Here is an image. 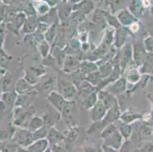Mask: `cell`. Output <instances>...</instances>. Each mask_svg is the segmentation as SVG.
I'll return each mask as SVG.
<instances>
[{
  "mask_svg": "<svg viewBox=\"0 0 153 152\" xmlns=\"http://www.w3.org/2000/svg\"><path fill=\"white\" fill-rule=\"evenodd\" d=\"M112 66L111 65H109V63H106L103 65L100 68V74L102 76V78L108 77L112 73Z\"/></svg>",
  "mask_w": 153,
  "mask_h": 152,
  "instance_id": "83f0119b",
  "label": "cell"
},
{
  "mask_svg": "<svg viewBox=\"0 0 153 152\" xmlns=\"http://www.w3.org/2000/svg\"><path fill=\"white\" fill-rule=\"evenodd\" d=\"M98 101V96L96 94L95 92H92L90 94L86 96L82 100V104L85 108L87 110L91 109Z\"/></svg>",
  "mask_w": 153,
  "mask_h": 152,
  "instance_id": "2e32d148",
  "label": "cell"
},
{
  "mask_svg": "<svg viewBox=\"0 0 153 152\" xmlns=\"http://www.w3.org/2000/svg\"><path fill=\"white\" fill-rule=\"evenodd\" d=\"M33 88L31 85L28 83L25 79H21L16 82L15 91L18 94H30Z\"/></svg>",
  "mask_w": 153,
  "mask_h": 152,
  "instance_id": "7c38bea8",
  "label": "cell"
},
{
  "mask_svg": "<svg viewBox=\"0 0 153 152\" xmlns=\"http://www.w3.org/2000/svg\"><path fill=\"white\" fill-rule=\"evenodd\" d=\"M102 76L101 75L100 72H94L92 73H90L87 75L86 80L88 82H89L92 85H98L99 84H101V80H102Z\"/></svg>",
  "mask_w": 153,
  "mask_h": 152,
  "instance_id": "44dd1931",
  "label": "cell"
},
{
  "mask_svg": "<svg viewBox=\"0 0 153 152\" xmlns=\"http://www.w3.org/2000/svg\"><path fill=\"white\" fill-rule=\"evenodd\" d=\"M49 142L47 139L34 141L27 148V152H44L49 148Z\"/></svg>",
  "mask_w": 153,
  "mask_h": 152,
  "instance_id": "30bf717a",
  "label": "cell"
},
{
  "mask_svg": "<svg viewBox=\"0 0 153 152\" xmlns=\"http://www.w3.org/2000/svg\"><path fill=\"white\" fill-rule=\"evenodd\" d=\"M51 149L52 152H66V150L64 149L63 146L60 144H55V145H51Z\"/></svg>",
  "mask_w": 153,
  "mask_h": 152,
  "instance_id": "d6a6232c",
  "label": "cell"
},
{
  "mask_svg": "<svg viewBox=\"0 0 153 152\" xmlns=\"http://www.w3.org/2000/svg\"><path fill=\"white\" fill-rule=\"evenodd\" d=\"M48 100L51 105L59 113L62 112L68 101L59 93L56 91H52L48 95Z\"/></svg>",
  "mask_w": 153,
  "mask_h": 152,
  "instance_id": "277c9868",
  "label": "cell"
},
{
  "mask_svg": "<svg viewBox=\"0 0 153 152\" xmlns=\"http://www.w3.org/2000/svg\"><path fill=\"white\" fill-rule=\"evenodd\" d=\"M16 97L15 94H12L10 92H4L1 97V101L4 103L8 107H12L15 105Z\"/></svg>",
  "mask_w": 153,
  "mask_h": 152,
  "instance_id": "e0dca14e",
  "label": "cell"
},
{
  "mask_svg": "<svg viewBox=\"0 0 153 152\" xmlns=\"http://www.w3.org/2000/svg\"><path fill=\"white\" fill-rule=\"evenodd\" d=\"M5 74V69H3L2 68H1V67H0V82L2 80V79H3Z\"/></svg>",
  "mask_w": 153,
  "mask_h": 152,
  "instance_id": "74e56055",
  "label": "cell"
},
{
  "mask_svg": "<svg viewBox=\"0 0 153 152\" xmlns=\"http://www.w3.org/2000/svg\"><path fill=\"white\" fill-rule=\"evenodd\" d=\"M11 141L20 148H27L35 140L33 136V133L29 129L21 128L15 131Z\"/></svg>",
  "mask_w": 153,
  "mask_h": 152,
  "instance_id": "6da1fadb",
  "label": "cell"
},
{
  "mask_svg": "<svg viewBox=\"0 0 153 152\" xmlns=\"http://www.w3.org/2000/svg\"><path fill=\"white\" fill-rule=\"evenodd\" d=\"M79 136V129L76 126H72L69 129V131L64 134L65 136V141L69 143H72L77 139Z\"/></svg>",
  "mask_w": 153,
  "mask_h": 152,
  "instance_id": "d6986e66",
  "label": "cell"
},
{
  "mask_svg": "<svg viewBox=\"0 0 153 152\" xmlns=\"http://www.w3.org/2000/svg\"><path fill=\"white\" fill-rule=\"evenodd\" d=\"M32 117L31 107H17L14 113L13 124L18 127L27 129Z\"/></svg>",
  "mask_w": 153,
  "mask_h": 152,
  "instance_id": "7a4b0ae2",
  "label": "cell"
},
{
  "mask_svg": "<svg viewBox=\"0 0 153 152\" xmlns=\"http://www.w3.org/2000/svg\"><path fill=\"white\" fill-rule=\"evenodd\" d=\"M44 119L40 116H34L32 117L31 119L29 122L27 129H29L31 132H34L36 130L40 129V128L42 127V126H44Z\"/></svg>",
  "mask_w": 153,
  "mask_h": 152,
  "instance_id": "9a60e30c",
  "label": "cell"
},
{
  "mask_svg": "<svg viewBox=\"0 0 153 152\" xmlns=\"http://www.w3.org/2000/svg\"><path fill=\"white\" fill-rule=\"evenodd\" d=\"M19 148L20 147L19 145L15 144L12 141L11 142H9V141H5V142H2L1 152H17Z\"/></svg>",
  "mask_w": 153,
  "mask_h": 152,
  "instance_id": "cb8c5ba5",
  "label": "cell"
},
{
  "mask_svg": "<svg viewBox=\"0 0 153 152\" xmlns=\"http://www.w3.org/2000/svg\"><path fill=\"white\" fill-rule=\"evenodd\" d=\"M120 118H121V120L123 121V122L125 123H130L133 121H134L135 119H136V116L134 114V113L131 112V111H126L124 112L121 116H120Z\"/></svg>",
  "mask_w": 153,
  "mask_h": 152,
  "instance_id": "484cf974",
  "label": "cell"
},
{
  "mask_svg": "<svg viewBox=\"0 0 153 152\" xmlns=\"http://www.w3.org/2000/svg\"><path fill=\"white\" fill-rule=\"evenodd\" d=\"M117 125H114V123L108 124V125H105V127L103 129V130L101 132V138L102 139H105L108 137H109L111 134H113L114 132L117 130Z\"/></svg>",
  "mask_w": 153,
  "mask_h": 152,
  "instance_id": "7402d4cb",
  "label": "cell"
},
{
  "mask_svg": "<svg viewBox=\"0 0 153 152\" xmlns=\"http://www.w3.org/2000/svg\"><path fill=\"white\" fill-rule=\"evenodd\" d=\"M39 50L40 53L42 55L43 57H46L48 53H49L50 50V44L47 40H43L39 44Z\"/></svg>",
  "mask_w": 153,
  "mask_h": 152,
  "instance_id": "4316f807",
  "label": "cell"
},
{
  "mask_svg": "<svg viewBox=\"0 0 153 152\" xmlns=\"http://www.w3.org/2000/svg\"><path fill=\"white\" fill-rule=\"evenodd\" d=\"M33 133V136H34V140H39V139H47V134H48V131H47V127L46 125H44L39 129L36 130L35 132H32Z\"/></svg>",
  "mask_w": 153,
  "mask_h": 152,
  "instance_id": "d4e9b609",
  "label": "cell"
},
{
  "mask_svg": "<svg viewBox=\"0 0 153 152\" xmlns=\"http://www.w3.org/2000/svg\"><path fill=\"white\" fill-rule=\"evenodd\" d=\"M75 110H76V105H75L74 100H68L66 107H64L63 110L61 113L64 119L67 121V122L68 121L69 122L72 121V116L74 113Z\"/></svg>",
  "mask_w": 153,
  "mask_h": 152,
  "instance_id": "4fadbf2b",
  "label": "cell"
},
{
  "mask_svg": "<svg viewBox=\"0 0 153 152\" xmlns=\"http://www.w3.org/2000/svg\"><path fill=\"white\" fill-rule=\"evenodd\" d=\"M79 65V62L76 59L72 56H68L64 63V71L66 72H70L75 71Z\"/></svg>",
  "mask_w": 153,
  "mask_h": 152,
  "instance_id": "ac0fdd59",
  "label": "cell"
},
{
  "mask_svg": "<svg viewBox=\"0 0 153 152\" xmlns=\"http://www.w3.org/2000/svg\"><path fill=\"white\" fill-rule=\"evenodd\" d=\"M2 142L0 141V152H1V149H2Z\"/></svg>",
  "mask_w": 153,
  "mask_h": 152,
  "instance_id": "7bdbcfd3",
  "label": "cell"
},
{
  "mask_svg": "<svg viewBox=\"0 0 153 152\" xmlns=\"http://www.w3.org/2000/svg\"><path fill=\"white\" fill-rule=\"evenodd\" d=\"M84 152H103L102 148L95 147H86L84 148Z\"/></svg>",
  "mask_w": 153,
  "mask_h": 152,
  "instance_id": "d590c367",
  "label": "cell"
},
{
  "mask_svg": "<svg viewBox=\"0 0 153 152\" xmlns=\"http://www.w3.org/2000/svg\"><path fill=\"white\" fill-rule=\"evenodd\" d=\"M98 96V100H101L108 110L117 105V100L116 97L114 96V94L110 93V92L102 90V91H100L99 94Z\"/></svg>",
  "mask_w": 153,
  "mask_h": 152,
  "instance_id": "ba28073f",
  "label": "cell"
},
{
  "mask_svg": "<svg viewBox=\"0 0 153 152\" xmlns=\"http://www.w3.org/2000/svg\"><path fill=\"white\" fill-rule=\"evenodd\" d=\"M120 116H121L120 110L119 106L117 104V105L114 106V107L108 109L106 113V115H105L104 119L101 121H102L104 125H107L108 124L114 123V122H116L120 117Z\"/></svg>",
  "mask_w": 153,
  "mask_h": 152,
  "instance_id": "52a82bcc",
  "label": "cell"
},
{
  "mask_svg": "<svg viewBox=\"0 0 153 152\" xmlns=\"http://www.w3.org/2000/svg\"><path fill=\"white\" fill-rule=\"evenodd\" d=\"M101 148H102L103 152H119L118 150H116V149L113 148L111 147H109V146L105 145H103Z\"/></svg>",
  "mask_w": 153,
  "mask_h": 152,
  "instance_id": "8d00e7d4",
  "label": "cell"
},
{
  "mask_svg": "<svg viewBox=\"0 0 153 152\" xmlns=\"http://www.w3.org/2000/svg\"><path fill=\"white\" fill-rule=\"evenodd\" d=\"M17 152H27V151L25 150V148H19Z\"/></svg>",
  "mask_w": 153,
  "mask_h": 152,
  "instance_id": "60d3db41",
  "label": "cell"
},
{
  "mask_svg": "<svg viewBox=\"0 0 153 152\" xmlns=\"http://www.w3.org/2000/svg\"><path fill=\"white\" fill-rule=\"evenodd\" d=\"M127 38V34L123 31H118L116 37V47H120L123 45Z\"/></svg>",
  "mask_w": 153,
  "mask_h": 152,
  "instance_id": "f1b7e54d",
  "label": "cell"
},
{
  "mask_svg": "<svg viewBox=\"0 0 153 152\" xmlns=\"http://www.w3.org/2000/svg\"><path fill=\"white\" fill-rule=\"evenodd\" d=\"M44 152H52V151H51V148H47V150H46L45 151H44Z\"/></svg>",
  "mask_w": 153,
  "mask_h": 152,
  "instance_id": "b9f144b4",
  "label": "cell"
},
{
  "mask_svg": "<svg viewBox=\"0 0 153 152\" xmlns=\"http://www.w3.org/2000/svg\"><path fill=\"white\" fill-rule=\"evenodd\" d=\"M124 141L125 139L120 135V133L117 129L116 132L111 134L109 137L104 139V145L116 149V150H119L123 142H124Z\"/></svg>",
  "mask_w": 153,
  "mask_h": 152,
  "instance_id": "5b68a950",
  "label": "cell"
},
{
  "mask_svg": "<svg viewBox=\"0 0 153 152\" xmlns=\"http://www.w3.org/2000/svg\"><path fill=\"white\" fill-rule=\"evenodd\" d=\"M57 85L59 88V93L66 99V100H74L77 96L78 90H76L74 84L66 79H58Z\"/></svg>",
  "mask_w": 153,
  "mask_h": 152,
  "instance_id": "3957f363",
  "label": "cell"
},
{
  "mask_svg": "<svg viewBox=\"0 0 153 152\" xmlns=\"http://www.w3.org/2000/svg\"><path fill=\"white\" fill-rule=\"evenodd\" d=\"M139 152H153V145H143V147L140 149Z\"/></svg>",
  "mask_w": 153,
  "mask_h": 152,
  "instance_id": "e575fe53",
  "label": "cell"
},
{
  "mask_svg": "<svg viewBox=\"0 0 153 152\" xmlns=\"http://www.w3.org/2000/svg\"><path fill=\"white\" fill-rule=\"evenodd\" d=\"M52 87H53V82L51 80H50V79L49 80H47V82H45V83L43 84V85H42L43 90H44V91H47V92L51 91Z\"/></svg>",
  "mask_w": 153,
  "mask_h": 152,
  "instance_id": "836d02e7",
  "label": "cell"
},
{
  "mask_svg": "<svg viewBox=\"0 0 153 152\" xmlns=\"http://www.w3.org/2000/svg\"><path fill=\"white\" fill-rule=\"evenodd\" d=\"M81 69L83 73L88 75V74L92 73V72H97L98 66L93 62H84L81 64Z\"/></svg>",
  "mask_w": 153,
  "mask_h": 152,
  "instance_id": "603a6c76",
  "label": "cell"
},
{
  "mask_svg": "<svg viewBox=\"0 0 153 152\" xmlns=\"http://www.w3.org/2000/svg\"><path fill=\"white\" fill-rule=\"evenodd\" d=\"M126 79H120L115 82L110 89V93L113 94H120L126 90Z\"/></svg>",
  "mask_w": 153,
  "mask_h": 152,
  "instance_id": "5bb4252c",
  "label": "cell"
},
{
  "mask_svg": "<svg viewBox=\"0 0 153 152\" xmlns=\"http://www.w3.org/2000/svg\"><path fill=\"white\" fill-rule=\"evenodd\" d=\"M118 131H119L120 135L123 136V138L125 140H128V139H130L132 133V129L129 124L122 122L119 126V128H118Z\"/></svg>",
  "mask_w": 153,
  "mask_h": 152,
  "instance_id": "ffe728a7",
  "label": "cell"
},
{
  "mask_svg": "<svg viewBox=\"0 0 153 152\" xmlns=\"http://www.w3.org/2000/svg\"><path fill=\"white\" fill-rule=\"evenodd\" d=\"M47 139L50 143V145L55 144H60L62 142L65 141V136L64 134L60 133L53 127L50 128L47 134Z\"/></svg>",
  "mask_w": 153,
  "mask_h": 152,
  "instance_id": "9c48e42d",
  "label": "cell"
},
{
  "mask_svg": "<svg viewBox=\"0 0 153 152\" xmlns=\"http://www.w3.org/2000/svg\"><path fill=\"white\" fill-rule=\"evenodd\" d=\"M59 118H60L59 112L56 110L55 111L47 112L45 116L43 117L44 121V125H46L48 129L52 128L59 120Z\"/></svg>",
  "mask_w": 153,
  "mask_h": 152,
  "instance_id": "8fae6325",
  "label": "cell"
},
{
  "mask_svg": "<svg viewBox=\"0 0 153 152\" xmlns=\"http://www.w3.org/2000/svg\"><path fill=\"white\" fill-rule=\"evenodd\" d=\"M56 35V31L54 27H52V28L50 29L47 32V33L45 34V38L48 43H52L54 37Z\"/></svg>",
  "mask_w": 153,
  "mask_h": 152,
  "instance_id": "4dcf8cb0",
  "label": "cell"
},
{
  "mask_svg": "<svg viewBox=\"0 0 153 152\" xmlns=\"http://www.w3.org/2000/svg\"><path fill=\"white\" fill-rule=\"evenodd\" d=\"M25 79L30 85H34V84L37 82V77L31 72V71H30V72H26L25 76Z\"/></svg>",
  "mask_w": 153,
  "mask_h": 152,
  "instance_id": "f546056e",
  "label": "cell"
},
{
  "mask_svg": "<svg viewBox=\"0 0 153 152\" xmlns=\"http://www.w3.org/2000/svg\"><path fill=\"white\" fill-rule=\"evenodd\" d=\"M91 110V119H92L93 122H98V121L102 120L106 115L107 111H108V109L106 108V107L99 100Z\"/></svg>",
  "mask_w": 153,
  "mask_h": 152,
  "instance_id": "8992f818",
  "label": "cell"
},
{
  "mask_svg": "<svg viewBox=\"0 0 153 152\" xmlns=\"http://www.w3.org/2000/svg\"><path fill=\"white\" fill-rule=\"evenodd\" d=\"M119 152H130V142L128 140H125L120 148L118 150Z\"/></svg>",
  "mask_w": 153,
  "mask_h": 152,
  "instance_id": "1f68e13d",
  "label": "cell"
},
{
  "mask_svg": "<svg viewBox=\"0 0 153 152\" xmlns=\"http://www.w3.org/2000/svg\"><path fill=\"white\" fill-rule=\"evenodd\" d=\"M2 81L0 82V100H1V97H2Z\"/></svg>",
  "mask_w": 153,
  "mask_h": 152,
  "instance_id": "ab89813d",
  "label": "cell"
},
{
  "mask_svg": "<svg viewBox=\"0 0 153 152\" xmlns=\"http://www.w3.org/2000/svg\"><path fill=\"white\" fill-rule=\"evenodd\" d=\"M131 30H133V31H136V30H138L139 29V26L136 24H133L131 25Z\"/></svg>",
  "mask_w": 153,
  "mask_h": 152,
  "instance_id": "f35d334b",
  "label": "cell"
}]
</instances>
